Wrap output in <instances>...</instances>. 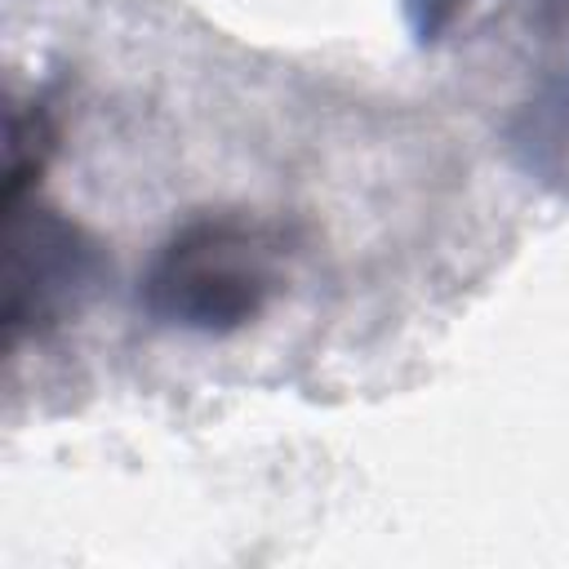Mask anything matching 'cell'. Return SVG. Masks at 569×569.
<instances>
[{"mask_svg":"<svg viewBox=\"0 0 569 569\" xmlns=\"http://www.w3.org/2000/svg\"><path fill=\"white\" fill-rule=\"evenodd\" d=\"M289 240L249 213H200L147 262L138 302L156 325L187 333H236L284 289Z\"/></svg>","mask_w":569,"mask_h":569,"instance_id":"6da1fadb","label":"cell"},{"mask_svg":"<svg viewBox=\"0 0 569 569\" xmlns=\"http://www.w3.org/2000/svg\"><path fill=\"white\" fill-rule=\"evenodd\" d=\"M102 276L98 244L53 209L9 204V342L49 333L80 311Z\"/></svg>","mask_w":569,"mask_h":569,"instance_id":"7a4b0ae2","label":"cell"}]
</instances>
